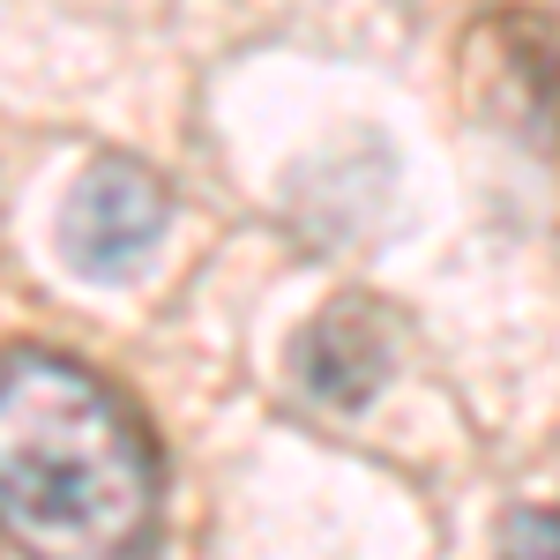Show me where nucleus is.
<instances>
[{"label":"nucleus","instance_id":"1","mask_svg":"<svg viewBox=\"0 0 560 560\" xmlns=\"http://www.w3.org/2000/svg\"><path fill=\"white\" fill-rule=\"evenodd\" d=\"M165 464L120 388L45 345L0 351V538L23 560H158Z\"/></svg>","mask_w":560,"mask_h":560},{"label":"nucleus","instance_id":"2","mask_svg":"<svg viewBox=\"0 0 560 560\" xmlns=\"http://www.w3.org/2000/svg\"><path fill=\"white\" fill-rule=\"evenodd\" d=\"M165 187L128 165V158H97L75 187H68V202H60V255L75 261L83 277L97 284H120L135 277L142 261L158 255V240H165Z\"/></svg>","mask_w":560,"mask_h":560},{"label":"nucleus","instance_id":"3","mask_svg":"<svg viewBox=\"0 0 560 560\" xmlns=\"http://www.w3.org/2000/svg\"><path fill=\"white\" fill-rule=\"evenodd\" d=\"M501 560H560V509H516L501 530Z\"/></svg>","mask_w":560,"mask_h":560}]
</instances>
